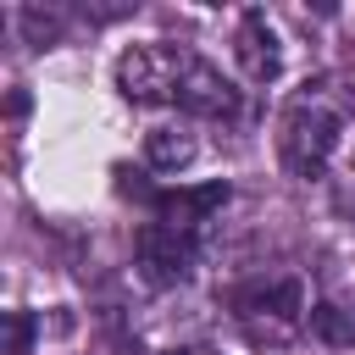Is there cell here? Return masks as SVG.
Segmentation results:
<instances>
[{
    "label": "cell",
    "instance_id": "9",
    "mask_svg": "<svg viewBox=\"0 0 355 355\" xmlns=\"http://www.w3.org/2000/svg\"><path fill=\"white\" fill-rule=\"evenodd\" d=\"M311 338H322L327 349H349L355 344V311H344L333 300L311 305Z\"/></svg>",
    "mask_w": 355,
    "mask_h": 355
},
{
    "label": "cell",
    "instance_id": "7",
    "mask_svg": "<svg viewBox=\"0 0 355 355\" xmlns=\"http://www.w3.org/2000/svg\"><path fill=\"white\" fill-rule=\"evenodd\" d=\"M233 311H239V322H261V316H272V322L294 327L300 311H305V288H300V277H272V283L261 277V283L233 288Z\"/></svg>",
    "mask_w": 355,
    "mask_h": 355
},
{
    "label": "cell",
    "instance_id": "3",
    "mask_svg": "<svg viewBox=\"0 0 355 355\" xmlns=\"http://www.w3.org/2000/svg\"><path fill=\"white\" fill-rule=\"evenodd\" d=\"M194 261H200V244H194V233H183V227L144 222V227L133 233V266H139V277H144L150 288H178V283H189Z\"/></svg>",
    "mask_w": 355,
    "mask_h": 355
},
{
    "label": "cell",
    "instance_id": "5",
    "mask_svg": "<svg viewBox=\"0 0 355 355\" xmlns=\"http://www.w3.org/2000/svg\"><path fill=\"white\" fill-rule=\"evenodd\" d=\"M227 200H233V189H227L222 178H211V183H189V189H155L150 211H155V222L194 233V227H200V222H211Z\"/></svg>",
    "mask_w": 355,
    "mask_h": 355
},
{
    "label": "cell",
    "instance_id": "10",
    "mask_svg": "<svg viewBox=\"0 0 355 355\" xmlns=\"http://www.w3.org/2000/svg\"><path fill=\"white\" fill-rule=\"evenodd\" d=\"M22 33H28V44H50L61 33V22L50 11H39V6H22Z\"/></svg>",
    "mask_w": 355,
    "mask_h": 355
},
{
    "label": "cell",
    "instance_id": "2",
    "mask_svg": "<svg viewBox=\"0 0 355 355\" xmlns=\"http://www.w3.org/2000/svg\"><path fill=\"white\" fill-rule=\"evenodd\" d=\"M178 67H183V44H133L116 55V89L128 105H172V89H178Z\"/></svg>",
    "mask_w": 355,
    "mask_h": 355
},
{
    "label": "cell",
    "instance_id": "1",
    "mask_svg": "<svg viewBox=\"0 0 355 355\" xmlns=\"http://www.w3.org/2000/svg\"><path fill=\"white\" fill-rule=\"evenodd\" d=\"M338 133H344V116L322 100H294L283 111V128H277V155L288 166V178H322V166L333 161L338 150Z\"/></svg>",
    "mask_w": 355,
    "mask_h": 355
},
{
    "label": "cell",
    "instance_id": "6",
    "mask_svg": "<svg viewBox=\"0 0 355 355\" xmlns=\"http://www.w3.org/2000/svg\"><path fill=\"white\" fill-rule=\"evenodd\" d=\"M233 61L250 83H277L283 72V44H277V28L266 22V11H244L239 17V33H233Z\"/></svg>",
    "mask_w": 355,
    "mask_h": 355
},
{
    "label": "cell",
    "instance_id": "4",
    "mask_svg": "<svg viewBox=\"0 0 355 355\" xmlns=\"http://www.w3.org/2000/svg\"><path fill=\"white\" fill-rule=\"evenodd\" d=\"M172 105L189 111V116H205V122H233V116H239V89L222 78V67H211V61L194 55V50H183Z\"/></svg>",
    "mask_w": 355,
    "mask_h": 355
},
{
    "label": "cell",
    "instance_id": "12",
    "mask_svg": "<svg viewBox=\"0 0 355 355\" xmlns=\"http://www.w3.org/2000/svg\"><path fill=\"white\" fill-rule=\"evenodd\" d=\"M172 355H216V349H172Z\"/></svg>",
    "mask_w": 355,
    "mask_h": 355
},
{
    "label": "cell",
    "instance_id": "11",
    "mask_svg": "<svg viewBox=\"0 0 355 355\" xmlns=\"http://www.w3.org/2000/svg\"><path fill=\"white\" fill-rule=\"evenodd\" d=\"M33 316L28 311H11V355H28V344H33Z\"/></svg>",
    "mask_w": 355,
    "mask_h": 355
},
{
    "label": "cell",
    "instance_id": "8",
    "mask_svg": "<svg viewBox=\"0 0 355 355\" xmlns=\"http://www.w3.org/2000/svg\"><path fill=\"white\" fill-rule=\"evenodd\" d=\"M144 161L155 172H183L194 161V133H183V128H150L144 133Z\"/></svg>",
    "mask_w": 355,
    "mask_h": 355
}]
</instances>
